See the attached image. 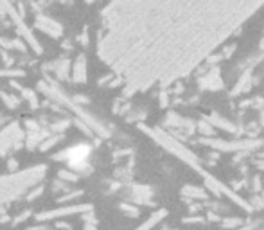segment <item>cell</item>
I'll use <instances>...</instances> for the list:
<instances>
[{
  "instance_id": "1",
  "label": "cell",
  "mask_w": 264,
  "mask_h": 230,
  "mask_svg": "<svg viewBox=\"0 0 264 230\" xmlns=\"http://www.w3.org/2000/svg\"><path fill=\"white\" fill-rule=\"evenodd\" d=\"M264 0H110L101 53L117 67L183 72L243 26Z\"/></svg>"
},
{
  "instance_id": "2",
  "label": "cell",
  "mask_w": 264,
  "mask_h": 230,
  "mask_svg": "<svg viewBox=\"0 0 264 230\" xmlns=\"http://www.w3.org/2000/svg\"><path fill=\"white\" fill-rule=\"evenodd\" d=\"M155 137H156V139H160V141L164 142V146L169 147L171 151L178 153V155H180L183 160H187V162L191 164V166H196V164H198V160L194 158V155H192L191 151H187L185 147L181 146V144H178L176 141H173V139H169V137H162L160 133H155Z\"/></svg>"
},
{
  "instance_id": "3",
  "label": "cell",
  "mask_w": 264,
  "mask_h": 230,
  "mask_svg": "<svg viewBox=\"0 0 264 230\" xmlns=\"http://www.w3.org/2000/svg\"><path fill=\"white\" fill-rule=\"evenodd\" d=\"M208 146L223 149V151H237V149H252L257 146V142H221V141H208Z\"/></svg>"
},
{
  "instance_id": "4",
  "label": "cell",
  "mask_w": 264,
  "mask_h": 230,
  "mask_svg": "<svg viewBox=\"0 0 264 230\" xmlns=\"http://www.w3.org/2000/svg\"><path fill=\"white\" fill-rule=\"evenodd\" d=\"M212 122H214V124H216V126H219V128H225V130H227V131H235V126L230 124L228 120L219 119L218 115H214V117H212Z\"/></svg>"
},
{
  "instance_id": "5",
  "label": "cell",
  "mask_w": 264,
  "mask_h": 230,
  "mask_svg": "<svg viewBox=\"0 0 264 230\" xmlns=\"http://www.w3.org/2000/svg\"><path fill=\"white\" fill-rule=\"evenodd\" d=\"M164 214H166V210H160V212H158V214H155V218H151L149 221H147V223H146L144 227H142V229L140 230H146V229H149V227H153L156 223V221H160L162 218H164Z\"/></svg>"
},
{
  "instance_id": "6",
  "label": "cell",
  "mask_w": 264,
  "mask_h": 230,
  "mask_svg": "<svg viewBox=\"0 0 264 230\" xmlns=\"http://www.w3.org/2000/svg\"><path fill=\"white\" fill-rule=\"evenodd\" d=\"M185 193L191 194V196H198V198H205V193H203V191H200V189H192L191 185H189V189H187Z\"/></svg>"
},
{
  "instance_id": "7",
  "label": "cell",
  "mask_w": 264,
  "mask_h": 230,
  "mask_svg": "<svg viewBox=\"0 0 264 230\" xmlns=\"http://www.w3.org/2000/svg\"><path fill=\"white\" fill-rule=\"evenodd\" d=\"M200 128H202V133H205V135L212 133V126H207L205 122H200Z\"/></svg>"
}]
</instances>
